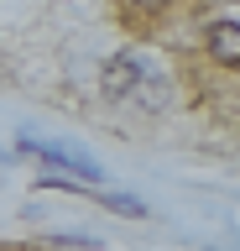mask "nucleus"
<instances>
[{
    "mask_svg": "<svg viewBox=\"0 0 240 251\" xmlns=\"http://www.w3.org/2000/svg\"><path fill=\"white\" fill-rule=\"evenodd\" d=\"M105 94L120 100V105H136V110H162L173 100V84L146 52H115L105 63Z\"/></svg>",
    "mask_w": 240,
    "mask_h": 251,
    "instance_id": "f257e3e1",
    "label": "nucleus"
},
{
    "mask_svg": "<svg viewBox=\"0 0 240 251\" xmlns=\"http://www.w3.org/2000/svg\"><path fill=\"white\" fill-rule=\"evenodd\" d=\"M21 147L26 152H37L47 168H58V173H68L73 183H105V168H99L89 152H79V147H63V141H42V136H21Z\"/></svg>",
    "mask_w": 240,
    "mask_h": 251,
    "instance_id": "f03ea898",
    "label": "nucleus"
},
{
    "mask_svg": "<svg viewBox=\"0 0 240 251\" xmlns=\"http://www.w3.org/2000/svg\"><path fill=\"white\" fill-rule=\"evenodd\" d=\"M209 58L224 68H240V26L235 21H214L209 26Z\"/></svg>",
    "mask_w": 240,
    "mask_h": 251,
    "instance_id": "7ed1b4c3",
    "label": "nucleus"
},
{
    "mask_svg": "<svg viewBox=\"0 0 240 251\" xmlns=\"http://www.w3.org/2000/svg\"><path fill=\"white\" fill-rule=\"evenodd\" d=\"M105 209H115V215H131V220H141V215H146V204H141V199H131V194H105Z\"/></svg>",
    "mask_w": 240,
    "mask_h": 251,
    "instance_id": "20e7f679",
    "label": "nucleus"
},
{
    "mask_svg": "<svg viewBox=\"0 0 240 251\" xmlns=\"http://www.w3.org/2000/svg\"><path fill=\"white\" fill-rule=\"evenodd\" d=\"M131 11H162V5H167V0H126Z\"/></svg>",
    "mask_w": 240,
    "mask_h": 251,
    "instance_id": "39448f33",
    "label": "nucleus"
},
{
    "mask_svg": "<svg viewBox=\"0 0 240 251\" xmlns=\"http://www.w3.org/2000/svg\"><path fill=\"white\" fill-rule=\"evenodd\" d=\"M0 162H5V157H0Z\"/></svg>",
    "mask_w": 240,
    "mask_h": 251,
    "instance_id": "423d86ee",
    "label": "nucleus"
}]
</instances>
